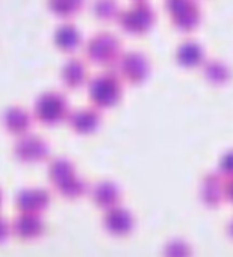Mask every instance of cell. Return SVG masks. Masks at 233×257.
I'll list each match as a JSON object with an SVG mask.
<instances>
[{
  "mask_svg": "<svg viewBox=\"0 0 233 257\" xmlns=\"http://www.w3.org/2000/svg\"><path fill=\"white\" fill-rule=\"evenodd\" d=\"M55 43L64 50H73L80 43L79 28L71 22H62L55 29Z\"/></svg>",
  "mask_w": 233,
  "mask_h": 257,
  "instance_id": "277c9868",
  "label": "cell"
},
{
  "mask_svg": "<svg viewBox=\"0 0 233 257\" xmlns=\"http://www.w3.org/2000/svg\"><path fill=\"white\" fill-rule=\"evenodd\" d=\"M201 47L198 43L189 40V41H185L180 44L179 50H177V56L179 59L183 62V64H194V62H198L200 58H201Z\"/></svg>",
  "mask_w": 233,
  "mask_h": 257,
  "instance_id": "52a82bcc",
  "label": "cell"
},
{
  "mask_svg": "<svg viewBox=\"0 0 233 257\" xmlns=\"http://www.w3.org/2000/svg\"><path fill=\"white\" fill-rule=\"evenodd\" d=\"M135 2H138V0H135Z\"/></svg>",
  "mask_w": 233,
  "mask_h": 257,
  "instance_id": "ba28073f",
  "label": "cell"
},
{
  "mask_svg": "<svg viewBox=\"0 0 233 257\" xmlns=\"http://www.w3.org/2000/svg\"><path fill=\"white\" fill-rule=\"evenodd\" d=\"M92 14L100 20H113L120 13L119 0H92Z\"/></svg>",
  "mask_w": 233,
  "mask_h": 257,
  "instance_id": "5b68a950",
  "label": "cell"
},
{
  "mask_svg": "<svg viewBox=\"0 0 233 257\" xmlns=\"http://www.w3.org/2000/svg\"><path fill=\"white\" fill-rule=\"evenodd\" d=\"M171 22L182 31L195 28L200 22V7L197 0H164Z\"/></svg>",
  "mask_w": 233,
  "mask_h": 257,
  "instance_id": "7a4b0ae2",
  "label": "cell"
},
{
  "mask_svg": "<svg viewBox=\"0 0 233 257\" xmlns=\"http://www.w3.org/2000/svg\"><path fill=\"white\" fill-rule=\"evenodd\" d=\"M85 0H47L50 11L59 17H71L80 11Z\"/></svg>",
  "mask_w": 233,
  "mask_h": 257,
  "instance_id": "8992f818",
  "label": "cell"
},
{
  "mask_svg": "<svg viewBox=\"0 0 233 257\" xmlns=\"http://www.w3.org/2000/svg\"><path fill=\"white\" fill-rule=\"evenodd\" d=\"M155 10L146 0H138V2L129 5L125 10H120L117 16V23L120 25L129 34H144L149 31L155 23Z\"/></svg>",
  "mask_w": 233,
  "mask_h": 257,
  "instance_id": "6da1fadb",
  "label": "cell"
},
{
  "mask_svg": "<svg viewBox=\"0 0 233 257\" xmlns=\"http://www.w3.org/2000/svg\"><path fill=\"white\" fill-rule=\"evenodd\" d=\"M86 53L91 59L106 62L113 59L120 52V40L107 31L95 32L86 43Z\"/></svg>",
  "mask_w": 233,
  "mask_h": 257,
  "instance_id": "3957f363",
  "label": "cell"
}]
</instances>
